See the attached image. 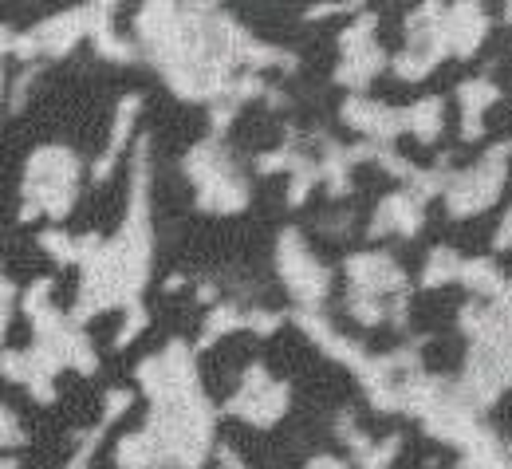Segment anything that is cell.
Listing matches in <instances>:
<instances>
[{"mask_svg":"<svg viewBox=\"0 0 512 469\" xmlns=\"http://www.w3.org/2000/svg\"><path fill=\"white\" fill-rule=\"evenodd\" d=\"M505 162H509V146L501 142L493 154H485L481 166L449 178V213L469 217V213H481L485 205H493V198L505 186Z\"/></svg>","mask_w":512,"mask_h":469,"instance_id":"3","label":"cell"},{"mask_svg":"<svg viewBox=\"0 0 512 469\" xmlns=\"http://www.w3.org/2000/svg\"><path fill=\"white\" fill-rule=\"evenodd\" d=\"M158 462H162V450H158V442L146 426L119 442V466L123 469H154Z\"/></svg>","mask_w":512,"mask_h":469,"instance_id":"14","label":"cell"},{"mask_svg":"<svg viewBox=\"0 0 512 469\" xmlns=\"http://www.w3.org/2000/svg\"><path fill=\"white\" fill-rule=\"evenodd\" d=\"M457 99H461V111H465V123H461V138H481V111L497 99V87L493 83H485V79H473V83H461V91H457Z\"/></svg>","mask_w":512,"mask_h":469,"instance_id":"12","label":"cell"},{"mask_svg":"<svg viewBox=\"0 0 512 469\" xmlns=\"http://www.w3.org/2000/svg\"><path fill=\"white\" fill-rule=\"evenodd\" d=\"M457 280L469 284V288L481 292V296H497V304L509 300V284H505V276L493 268V261H461Z\"/></svg>","mask_w":512,"mask_h":469,"instance_id":"13","label":"cell"},{"mask_svg":"<svg viewBox=\"0 0 512 469\" xmlns=\"http://www.w3.org/2000/svg\"><path fill=\"white\" fill-rule=\"evenodd\" d=\"M75 182H79V158L64 146H44L28 162L24 194L48 217H67V209L75 201Z\"/></svg>","mask_w":512,"mask_h":469,"instance_id":"1","label":"cell"},{"mask_svg":"<svg viewBox=\"0 0 512 469\" xmlns=\"http://www.w3.org/2000/svg\"><path fill=\"white\" fill-rule=\"evenodd\" d=\"M402 119H406V131H414L422 142H434V138L442 134V127H446V119H442V99H438V95L418 99L414 107L402 111Z\"/></svg>","mask_w":512,"mask_h":469,"instance_id":"15","label":"cell"},{"mask_svg":"<svg viewBox=\"0 0 512 469\" xmlns=\"http://www.w3.org/2000/svg\"><path fill=\"white\" fill-rule=\"evenodd\" d=\"M347 56H343V64L335 71V79L339 83H347V87H367L375 75H379V67H383V52L371 44V40H363V44H351V48H343Z\"/></svg>","mask_w":512,"mask_h":469,"instance_id":"10","label":"cell"},{"mask_svg":"<svg viewBox=\"0 0 512 469\" xmlns=\"http://www.w3.org/2000/svg\"><path fill=\"white\" fill-rule=\"evenodd\" d=\"M308 469H347V462L343 458H316Z\"/></svg>","mask_w":512,"mask_h":469,"instance_id":"27","label":"cell"},{"mask_svg":"<svg viewBox=\"0 0 512 469\" xmlns=\"http://www.w3.org/2000/svg\"><path fill=\"white\" fill-rule=\"evenodd\" d=\"M509 229H512V221L505 217V221H501V233H497V249H509Z\"/></svg>","mask_w":512,"mask_h":469,"instance_id":"28","label":"cell"},{"mask_svg":"<svg viewBox=\"0 0 512 469\" xmlns=\"http://www.w3.org/2000/svg\"><path fill=\"white\" fill-rule=\"evenodd\" d=\"M79 36H87V32H83V8H79V12H67V16H56V20H48V24H40V28L32 32L36 52H48V56L67 52Z\"/></svg>","mask_w":512,"mask_h":469,"instance_id":"11","label":"cell"},{"mask_svg":"<svg viewBox=\"0 0 512 469\" xmlns=\"http://www.w3.org/2000/svg\"><path fill=\"white\" fill-rule=\"evenodd\" d=\"M130 399H134L130 391H111V395H107V422H111V418H119V414H127Z\"/></svg>","mask_w":512,"mask_h":469,"instance_id":"25","label":"cell"},{"mask_svg":"<svg viewBox=\"0 0 512 469\" xmlns=\"http://www.w3.org/2000/svg\"><path fill=\"white\" fill-rule=\"evenodd\" d=\"M186 170L197 182V201L205 209H217V213H237L245 209L249 201V186L229 170V162L221 158V146L217 142H201L186 158Z\"/></svg>","mask_w":512,"mask_h":469,"instance_id":"2","label":"cell"},{"mask_svg":"<svg viewBox=\"0 0 512 469\" xmlns=\"http://www.w3.org/2000/svg\"><path fill=\"white\" fill-rule=\"evenodd\" d=\"M241 324H245V316H241L233 304H221V308H213V312H209L205 332H201V343H213L221 332H233V328H241Z\"/></svg>","mask_w":512,"mask_h":469,"instance_id":"18","label":"cell"},{"mask_svg":"<svg viewBox=\"0 0 512 469\" xmlns=\"http://www.w3.org/2000/svg\"><path fill=\"white\" fill-rule=\"evenodd\" d=\"M457 268H461V257L453 253V249H434L430 253V261H426V276H422V284L426 288H438V284H446V280H453L457 276Z\"/></svg>","mask_w":512,"mask_h":469,"instance_id":"17","label":"cell"},{"mask_svg":"<svg viewBox=\"0 0 512 469\" xmlns=\"http://www.w3.org/2000/svg\"><path fill=\"white\" fill-rule=\"evenodd\" d=\"M343 119H347L351 127L367 131L371 138H379V142H390L398 131H406L402 111H390V107H379V103H367V99H359V95L343 103Z\"/></svg>","mask_w":512,"mask_h":469,"instance_id":"8","label":"cell"},{"mask_svg":"<svg viewBox=\"0 0 512 469\" xmlns=\"http://www.w3.org/2000/svg\"><path fill=\"white\" fill-rule=\"evenodd\" d=\"M284 406H288V387L284 383H272L264 367H249L245 379H241L237 399L229 402V410L241 414L253 426H272L284 414Z\"/></svg>","mask_w":512,"mask_h":469,"instance_id":"5","label":"cell"},{"mask_svg":"<svg viewBox=\"0 0 512 469\" xmlns=\"http://www.w3.org/2000/svg\"><path fill=\"white\" fill-rule=\"evenodd\" d=\"M16 442H24V430H20L16 414L8 406H0V446H16Z\"/></svg>","mask_w":512,"mask_h":469,"instance_id":"22","label":"cell"},{"mask_svg":"<svg viewBox=\"0 0 512 469\" xmlns=\"http://www.w3.org/2000/svg\"><path fill=\"white\" fill-rule=\"evenodd\" d=\"M442 32H446V48L457 52L461 60L477 52V44L485 40L489 24H485V12L477 4H457L449 8V16H442Z\"/></svg>","mask_w":512,"mask_h":469,"instance_id":"7","label":"cell"},{"mask_svg":"<svg viewBox=\"0 0 512 469\" xmlns=\"http://www.w3.org/2000/svg\"><path fill=\"white\" fill-rule=\"evenodd\" d=\"M40 245H44L52 257H60L64 265L79 261V249H75V241H71V237H64V233H44V237H40Z\"/></svg>","mask_w":512,"mask_h":469,"instance_id":"19","label":"cell"},{"mask_svg":"<svg viewBox=\"0 0 512 469\" xmlns=\"http://www.w3.org/2000/svg\"><path fill=\"white\" fill-rule=\"evenodd\" d=\"M398 454V438H386L383 446H367L363 454H359V462L363 469H386V462Z\"/></svg>","mask_w":512,"mask_h":469,"instance_id":"20","label":"cell"},{"mask_svg":"<svg viewBox=\"0 0 512 469\" xmlns=\"http://www.w3.org/2000/svg\"><path fill=\"white\" fill-rule=\"evenodd\" d=\"M249 328H256V332H276L280 328V316H268V312H253L249 320H245Z\"/></svg>","mask_w":512,"mask_h":469,"instance_id":"26","label":"cell"},{"mask_svg":"<svg viewBox=\"0 0 512 469\" xmlns=\"http://www.w3.org/2000/svg\"><path fill=\"white\" fill-rule=\"evenodd\" d=\"M0 469H16V462H8V458H4V462H0Z\"/></svg>","mask_w":512,"mask_h":469,"instance_id":"29","label":"cell"},{"mask_svg":"<svg viewBox=\"0 0 512 469\" xmlns=\"http://www.w3.org/2000/svg\"><path fill=\"white\" fill-rule=\"evenodd\" d=\"M276 257H280V276H284L288 292H292L304 308H316L323 296H327V268L316 265V257L304 249V241H300L296 229H288V233L280 237Z\"/></svg>","mask_w":512,"mask_h":469,"instance_id":"4","label":"cell"},{"mask_svg":"<svg viewBox=\"0 0 512 469\" xmlns=\"http://www.w3.org/2000/svg\"><path fill=\"white\" fill-rule=\"evenodd\" d=\"M12 300H16V288L8 280H0V335L8 328V316H12Z\"/></svg>","mask_w":512,"mask_h":469,"instance_id":"24","label":"cell"},{"mask_svg":"<svg viewBox=\"0 0 512 469\" xmlns=\"http://www.w3.org/2000/svg\"><path fill=\"white\" fill-rule=\"evenodd\" d=\"M418 225H422V201L414 198V194H390V198L379 205V217H375L371 233H375V237H383V233L414 237Z\"/></svg>","mask_w":512,"mask_h":469,"instance_id":"9","label":"cell"},{"mask_svg":"<svg viewBox=\"0 0 512 469\" xmlns=\"http://www.w3.org/2000/svg\"><path fill=\"white\" fill-rule=\"evenodd\" d=\"M142 328H146V312H142V308H138V304H130V316H127V324H123V332H119V339H115V343H119V347H127L130 339H134V335L142 332Z\"/></svg>","mask_w":512,"mask_h":469,"instance_id":"23","label":"cell"},{"mask_svg":"<svg viewBox=\"0 0 512 469\" xmlns=\"http://www.w3.org/2000/svg\"><path fill=\"white\" fill-rule=\"evenodd\" d=\"M134 111H138V95H130V99H123V107H119V115H115V134H111V150H107V158L99 162V170H95V178H103V174L111 170V162H115V154L123 150V142H127L130 123H134Z\"/></svg>","mask_w":512,"mask_h":469,"instance_id":"16","label":"cell"},{"mask_svg":"<svg viewBox=\"0 0 512 469\" xmlns=\"http://www.w3.org/2000/svg\"><path fill=\"white\" fill-rule=\"evenodd\" d=\"M351 312H355V320L367 324V328H375V324L383 320V308H379L371 296H355V300H351Z\"/></svg>","mask_w":512,"mask_h":469,"instance_id":"21","label":"cell"},{"mask_svg":"<svg viewBox=\"0 0 512 469\" xmlns=\"http://www.w3.org/2000/svg\"><path fill=\"white\" fill-rule=\"evenodd\" d=\"M347 276H351V288L355 296H379V292H394L402 288V268L394 265L386 253H355L347 261Z\"/></svg>","mask_w":512,"mask_h":469,"instance_id":"6","label":"cell"}]
</instances>
